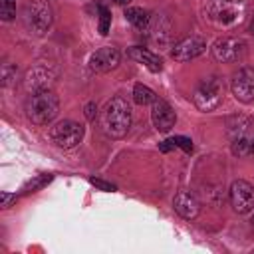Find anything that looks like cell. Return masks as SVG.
I'll list each match as a JSON object with an SVG mask.
<instances>
[{
	"label": "cell",
	"instance_id": "cell-1",
	"mask_svg": "<svg viewBox=\"0 0 254 254\" xmlns=\"http://www.w3.org/2000/svg\"><path fill=\"white\" fill-rule=\"evenodd\" d=\"M202 14L216 28H236L246 20L248 0H202Z\"/></svg>",
	"mask_w": 254,
	"mask_h": 254
},
{
	"label": "cell",
	"instance_id": "cell-2",
	"mask_svg": "<svg viewBox=\"0 0 254 254\" xmlns=\"http://www.w3.org/2000/svg\"><path fill=\"white\" fill-rule=\"evenodd\" d=\"M101 127L113 139H121L127 135L131 127V105L125 97L115 95L105 103L101 111Z\"/></svg>",
	"mask_w": 254,
	"mask_h": 254
},
{
	"label": "cell",
	"instance_id": "cell-3",
	"mask_svg": "<svg viewBox=\"0 0 254 254\" xmlns=\"http://www.w3.org/2000/svg\"><path fill=\"white\" fill-rule=\"evenodd\" d=\"M26 117L40 127L50 125L60 113V99L52 89L32 91L26 99Z\"/></svg>",
	"mask_w": 254,
	"mask_h": 254
},
{
	"label": "cell",
	"instance_id": "cell-4",
	"mask_svg": "<svg viewBox=\"0 0 254 254\" xmlns=\"http://www.w3.org/2000/svg\"><path fill=\"white\" fill-rule=\"evenodd\" d=\"M22 22L34 36H44L54 22V10L48 0H30L22 10Z\"/></svg>",
	"mask_w": 254,
	"mask_h": 254
},
{
	"label": "cell",
	"instance_id": "cell-5",
	"mask_svg": "<svg viewBox=\"0 0 254 254\" xmlns=\"http://www.w3.org/2000/svg\"><path fill=\"white\" fill-rule=\"evenodd\" d=\"M222 95H224V85L216 75L204 77L194 93H192V101L200 111H214L220 103H222Z\"/></svg>",
	"mask_w": 254,
	"mask_h": 254
},
{
	"label": "cell",
	"instance_id": "cell-6",
	"mask_svg": "<svg viewBox=\"0 0 254 254\" xmlns=\"http://www.w3.org/2000/svg\"><path fill=\"white\" fill-rule=\"evenodd\" d=\"M83 133H85V129L81 123L71 121V119H64L50 129V139L60 149H73L81 143Z\"/></svg>",
	"mask_w": 254,
	"mask_h": 254
},
{
	"label": "cell",
	"instance_id": "cell-7",
	"mask_svg": "<svg viewBox=\"0 0 254 254\" xmlns=\"http://www.w3.org/2000/svg\"><path fill=\"white\" fill-rule=\"evenodd\" d=\"M212 56L216 62H222V64H234L238 60L244 58L246 54V42L242 38H236V36H224V38H218L212 48H210Z\"/></svg>",
	"mask_w": 254,
	"mask_h": 254
},
{
	"label": "cell",
	"instance_id": "cell-8",
	"mask_svg": "<svg viewBox=\"0 0 254 254\" xmlns=\"http://www.w3.org/2000/svg\"><path fill=\"white\" fill-rule=\"evenodd\" d=\"M230 91L238 101L252 103L254 101V67L250 65L240 67L230 79Z\"/></svg>",
	"mask_w": 254,
	"mask_h": 254
},
{
	"label": "cell",
	"instance_id": "cell-9",
	"mask_svg": "<svg viewBox=\"0 0 254 254\" xmlns=\"http://www.w3.org/2000/svg\"><path fill=\"white\" fill-rule=\"evenodd\" d=\"M230 204L240 214L254 210V185L242 179L234 181L230 187Z\"/></svg>",
	"mask_w": 254,
	"mask_h": 254
},
{
	"label": "cell",
	"instance_id": "cell-10",
	"mask_svg": "<svg viewBox=\"0 0 254 254\" xmlns=\"http://www.w3.org/2000/svg\"><path fill=\"white\" fill-rule=\"evenodd\" d=\"M204 50H206V40L202 36H187L173 46L171 58L177 62H189V60H194L196 56H200Z\"/></svg>",
	"mask_w": 254,
	"mask_h": 254
},
{
	"label": "cell",
	"instance_id": "cell-11",
	"mask_svg": "<svg viewBox=\"0 0 254 254\" xmlns=\"http://www.w3.org/2000/svg\"><path fill=\"white\" fill-rule=\"evenodd\" d=\"M119 60H121V56H119L117 48L103 46L89 56V69L95 73H107L119 65Z\"/></svg>",
	"mask_w": 254,
	"mask_h": 254
},
{
	"label": "cell",
	"instance_id": "cell-12",
	"mask_svg": "<svg viewBox=\"0 0 254 254\" xmlns=\"http://www.w3.org/2000/svg\"><path fill=\"white\" fill-rule=\"evenodd\" d=\"M151 121H153V125H155L157 131L167 133V131H171V129L175 127L177 115H175L173 107H171L165 99H159V97H157V99L151 103Z\"/></svg>",
	"mask_w": 254,
	"mask_h": 254
},
{
	"label": "cell",
	"instance_id": "cell-13",
	"mask_svg": "<svg viewBox=\"0 0 254 254\" xmlns=\"http://www.w3.org/2000/svg\"><path fill=\"white\" fill-rule=\"evenodd\" d=\"M54 77H56V73L52 71L50 65L38 64V65L28 69L24 83H26V87L30 91H40V89H50V85L54 83Z\"/></svg>",
	"mask_w": 254,
	"mask_h": 254
},
{
	"label": "cell",
	"instance_id": "cell-14",
	"mask_svg": "<svg viewBox=\"0 0 254 254\" xmlns=\"http://www.w3.org/2000/svg\"><path fill=\"white\" fill-rule=\"evenodd\" d=\"M173 206L187 220L196 218L198 212H200V202H198V198L190 190H179L175 194V198H173Z\"/></svg>",
	"mask_w": 254,
	"mask_h": 254
},
{
	"label": "cell",
	"instance_id": "cell-15",
	"mask_svg": "<svg viewBox=\"0 0 254 254\" xmlns=\"http://www.w3.org/2000/svg\"><path fill=\"white\" fill-rule=\"evenodd\" d=\"M147 32H149V38L155 44H159V46L167 44L169 38H171V22H169V18L167 16H151Z\"/></svg>",
	"mask_w": 254,
	"mask_h": 254
},
{
	"label": "cell",
	"instance_id": "cell-16",
	"mask_svg": "<svg viewBox=\"0 0 254 254\" xmlns=\"http://www.w3.org/2000/svg\"><path fill=\"white\" fill-rule=\"evenodd\" d=\"M129 58L131 60H135V62H139V64H143L149 71H153V73H157V71H161L163 69V62H161V58L157 56V54H153V52H149V50H145V48H139V46H135V48H129Z\"/></svg>",
	"mask_w": 254,
	"mask_h": 254
},
{
	"label": "cell",
	"instance_id": "cell-17",
	"mask_svg": "<svg viewBox=\"0 0 254 254\" xmlns=\"http://www.w3.org/2000/svg\"><path fill=\"white\" fill-rule=\"evenodd\" d=\"M125 18H127V22H131L137 30H147V28H149V22H151V14H149L147 10L135 8V6L125 8Z\"/></svg>",
	"mask_w": 254,
	"mask_h": 254
},
{
	"label": "cell",
	"instance_id": "cell-18",
	"mask_svg": "<svg viewBox=\"0 0 254 254\" xmlns=\"http://www.w3.org/2000/svg\"><path fill=\"white\" fill-rule=\"evenodd\" d=\"M173 147H179V149H183L185 153H192V141H190L189 137H183V135H175V137H171V139H167V141H163V143L159 145V149H161L163 153L171 151Z\"/></svg>",
	"mask_w": 254,
	"mask_h": 254
},
{
	"label": "cell",
	"instance_id": "cell-19",
	"mask_svg": "<svg viewBox=\"0 0 254 254\" xmlns=\"http://www.w3.org/2000/svg\"><path fill=\"white\" fill-rule=\"evenodd\" d=\"M133 99H135V103H139V105H151V103L157 99V95H155V91H153L151 87H147V85H143V83H137V85L133 87Z\"/></svg>",
	"mask_w": 254,
	"mask_h": 254
},
{
	"label": "cell",
	"instance_id": "cell-20",
	"mask_svg": "<svg viewBox=\"0 0 254 254\" xmlns=\"http://www.w3.org/2000/svg\"><path fill=\"white\" fill-rule=\"evenodd\" d=\"M250 139L244 135V137H234L232 139V145H230V151H232V155H236V157H244V155H248L250 153Z\"/></svg>",
	"mask_w": 254,
	"mask_h": 254
},
{
	"label": "cell",
	"instance_id": "cell-21",
	"mask_svg": "<svg viewBox=\"0 0 254 254\" xmlns=\"http://www.w3.org/2000/svg\"><path fill=\"white\" fill-rule=\"evenodd\" d=\"M97 10H99V34L107 36L109 28H111V12L103 4H97Z\"/></svg>",
	"mask_w": 254,
	"mask_h": 254
},
{
	"label": "cell",
	"instance_id": "cell-22",
	"mask_svg": "<svg viewBox=\"0 0 254 254\" xmlns=\"http://www.w3.org/2000/svg\"><path fill=\"white\" fill-rule=\"evenodd\" d=\"M54 177L52 175H40V177H36L34 181H30L24 189H22V194H30V192H36V190H40L44 185H48L50 181H52Z\"/></svg>",
	"mask_w": 254,
	"mask_h": 254
},
{
	"label": "cell",
	"instance_id": "cell-23",
	"mask_svg": "<svg viewBox=\"0 0 254 254\" xmlns=\"http://www.w3.org/2000/svg\"><path fill=\"white\" fill-rule=\"evenodd\" d=\"M0 16L4 22H10L16 16V0H0Z\"/></svg>",
	"mask_w": 254,
	"mask_h": 254
},
{
	"label": "cell",
	"instance_id": "cell-24",
	"mask_svg": "<svg viewBox=\"0 0 254 254\" xmlns=\"http://www.w3.org/2000/svg\"><path fill=\"white\" fill-rule=\"evenodd\" d=\"M89 183H91L95 189H99V190H105V192H113V190H115V185H111V183H107V181H103V179H95V177H89Z\"/></svg>",
	"mask_w": 254,
	"mask_h": 254
},
{
	"label": "cell",
	"instance_id": "cell-25",
	"mask_svg": "<svg viewBox=\"0 0 254 254\" xmlns=\"http://www.w3.org/2000/svg\"><path fill=\"white\" fill-rule=\"evenodd\" d=\"M83 111H85V117H87L89 121H93V119L97 117V105H95L93 101H89V103L85 105V109H83Z\"/></svg>",
	"mask_w": 254,
	"mask_h": 254
},
{
	"label": "cell",
	"instance_id": "cell-26",
	"mask_svg": "<svg viewBox=\"0 0 254 254\" xmlns=\"http://www.w3.org/2000/svg\"><path fill=\"white\" fill-rule=\"evenodd\" d=\"M12 200H16V194H12V192H2L0 194V206L2 208H8Z\"/></svg>",
	"mask_w": 254,
	"mask_h": 254
},
{
	"label": "cell",
	"instance_id": "cell-27",
	"mask_svg": "<svg viewBox=\"0 0 254 254\" xmlns=\"http://www.w3.org/2000/svg\"><path fill=\"white\" fill-rule=\"evenodd\" d=\"M113 2H115V4H121V6H125V4H129L131 0H113Z\"/></svg>",
	"mask_w": 254,
	"mask_h": 254
},
{
	"label": "cell",
	"instance_id": "cell-28",
	"mask_svg": "<svg viewBox=\"0 0 254 254\" xmlns=\"http://www.w3.org/2000/svg\"><path fill=\"white\" fill-rule=\"evenodd\" d=\"M250 153L254 155V139H252V143H250Z\"/></svg>",
	"mask_w": 254,
	"mask_h": 254
},
{
	"label": "cell",
	"instance_id": "cell-29",
	"mask_svg": "<svg viewBox=\"0 0 254 254\" xmlns=\"http://www.w3.org/2000/svg\"><path fill=\"white\" fill-rule=\"evenodd\" d=\"M252 224H254V216H252Z\"/></svg>",
	"mask_w": 254,
	"mask_h": 254
},
{
	"label": "cell",
	"instance_id": "cell-30",
	"mask_svg": "<svg viewBox=\"0 0 254 254\" xmlns=\"http://www.w3.org/2000/svg\"><path fill=\"white\" fill-rule=\"evenodd\" d=\"M252 252H254V250H252Z\"/></svg>",
	"mask_w": 254,
	"mask_h": 254
}]
</instances>
